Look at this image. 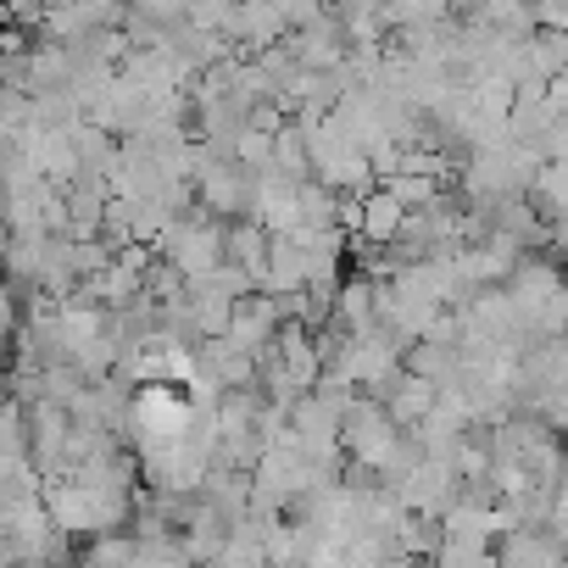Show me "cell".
I'll use <instances>...</instances> for the list:
<instances>
[{
    "instance_id": "6da1fadb",
    "label": "cell",
    "mask_w": 568,
    "mask_h": 568,
    "mask_svg": "<svg viewBox=\"0 0 568 568\" xmlns=\"http://www.w3.org/2000/svg\"><path fill=\"white\" fill-rule=\"evenodd\" d=\"M341 446L352 452V463H357V468H368V474H390L396 452L407 446V429H396V424H390V413H385L379 402L357 396V402H352V413H346V424H341Z\"/></svg>"
},
{
    "instance_id": "7a4b0ae2",
    "label": "cell",
    "mask_w": 568,
    "mask_h": 568,
    "mask_svg": "<svg viewBox=\"0 0 568 568\" xmlns=\"http://www.w3.org/2000/svg\"><path fill=\"white\" fill-rule=\"evenodd\" d=\"M402 229H407V206H402L390 190H374V195L363 201L357 240H363V245H374V251H390V245L402 240Z\"/></svg>"
},
{
    "instance_id": "3957f363",
    "label": "cell",
    "mask_w": 568,
    "mask_h": 568,
    "mask_svg": "<svg viewBox=\"0 0 568 568\" xmlns=\"http://www.w3.org/2000/svg\"><path fill=\"white\" fill-rule=\"evenodd\" d=\"M435 568H501V551H496L485 535H446V529H440Z\"/></svg>"
}]
</instances>
